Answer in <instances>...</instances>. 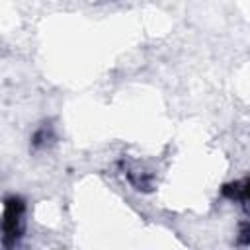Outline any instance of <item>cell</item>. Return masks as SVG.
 Listing matches in <instances>:
<instances>
[{"label":"cell","mask_w":250,"mask_h":250,"mask_svg":"<svg viewBox=\"0 0 250 250\" xmlns=\"http://www.w3.org/2000/svg\"><path fill=\"white\" fill-rule=\"evenodd\" d=\"M25 203L20 195H8L4 199L2 213V244L4 248H12L20 242L25 230Z\"/></svg>","instance_id":"1"},{"label":"cell","mask_w":250,"mask_h":250,"mask_svg":"<svg viewBox=\"0 0 250 250\" xmlns=\"http://www.w3.org/2000/svg\"><path fill=\"white\" fill-rule=\"evenodd\" d=\"M221 193L230 199V201H238L242 203L246 209H250V176L240 180V182H232V184H227L223 186Z\"/></svg>","instance_id":"2"},{"label":"cell","mask_w":250,"mask_h":250,"mask_svg":"<svg viewBox=\"0 0 250 250\" xmlns=\"http://www.w3.org/2000/svg\"><path fill=\"white\" fill-rule=\"evenodd\" d=\"M123 172L127 176V180L135 186V189H143V191H148L152 188V178L148 172H143L137 164H131V162H123Z\"/></svg>","instance_id":"3"},{"label":"cell","mask_w":250,"mask_h":250,"mask_svg":"<svg viewBox=\"0 0 250 250\" xmlns=\"http://www.w3.org/2000/svg\"><path fill=\"white\" fill-rule=\"evenodd\" d=\"M55 141V131H53V125H49V123H43L35 133H33V137H31V146L35 148V150H39V148H47L51 143Z\"/></svg>","instance_id":"4"},{"label":"cell","mask_w":250,"mask_h":250,"mask_svg":"<svg viewBox=\"0 0 250 250\" xmlns=\"http://www.w3.org/2000/svg\"><path fill=\"white\" fill-rule=\"evenodd\" d=\"M238 244H250V219L240 225V230H238Z\"/></svg>","instance_id":"5"}]
</instances>
